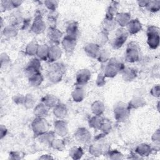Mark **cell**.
Segmentation results:
<instances>
[{
    "label": "cell",
    "mask_w": 160,
    "mask_h": 160,
    "mask_svg": "<svg viewBox=\"0 0 160 160\" xmlns=\"http://www.w3.org/2000/svg\"><path fill=\"white\" fill-rule=\"evenodd\" d=\"M99 62L102 63L107 62L110 59L109 52L105 49H100L96 58Z\"/></svg>",
    "instance_id": "obj_41"
},
{
    "label": "cell",
    "mask_w": 160,
    "mask_h": 160,
    "mask_svg": "<svg viewBox=\"0 0 160 160\" xmlns=\"http://www.w3.org/2000/svg\"><path fill=\"white\" fill-rule=\"evenodd\" d=\"M147 43L152 49H156L159 45L160 32L159 29L155 26H149L146 31Z\"/></svg>",
    "instance_id": "obj_4"
},
{
    "label": "cell",
    "mask_w": 160,
    "mask_h": 160,
    "mask_svg": "<svg viewBox=\"0 0 160 160\" xmlns=\"http://www.w3.org/2000/svg\"><path fill=\"white\" fill-rule=\"evenodd\" d=\"M114 19L117 25H119L120 28H125L131 20V14L128 12H118Z\"/></svg>",
    "instance_id": "obj_17"
},
{
    "label": "cell",
    "mask_w": 160,
    "mask_h": 160,
    "mask_svg": "<svg viewBox=\"0 0 160 160\" xmlns=\"http://www.w3.org/2000/svg\"><path fill=\"white\" fill-rule=\"evenodd\" d=\"M58 1H44V6L50 11H56L58 5Z\"/></svg>",
    "instance_id": "obj_49"
},
{
    "label": "cell",
    "mask_w": 160,
    "mask_h": 160,
    "mask_svg": "<svg viewBox=\"0 0 160 160\" xmlns=\"http://www.w3.org/2000/svg\"><path fill=\"white\" fill-rule=\"evenodd\" d=\"M150 94L151 96L155 98H159L160 96V87L159 84L154 85L150 90Z\"/></svg>",
    "instance_id": "obj_50"
},
{
    "label": "cell",
    "mask_w": 160,
    "mask_h": 160,
    "mask_svg": "<svg viewBox=\"0 0 160 160\" xmlns=\"http://www.w3.org/2000/svg\"><path fill=\"white\" fill-rule=\"evenodd\" d=\"M39 45V44L35 40H32L28 42L25 48L26 54L29 56H36Z\"/></svg>",
    "instance_id": "obj_33"
},
{
    "label": "cell",
    "mask_w": 160,
    "mask_h": 160,
    "mask_svg": "<svg viewBox=\"0 0 160 160\" xmlns=\"http://www.w3.org/2000/svg\"><path fill=\"white\" fill-rule=\"evenodd\" d=\"M152 151V147L147 143H141L135 149V152L141 158L148 156Z\"/></svg>",
    "instance_id": "obj_20"
},
{
    "label": "cell",
    "mask_w": 160,
    "mask_h": 160,
    "mask_svg": "<svg viewBox=\"0 0 160 160\" xmlns=\"http://www.w3.org/2000/svg\"><path fill=\"white\" fill-rule=\"evenodd\" d=\"M25 154L22 151H11L9 154V159H13V160H18V159H22L24 158Z\"/></svg>",
    "instance_id": "obj_47"
},
{
    "label": "cell",
    "mask_w": 160,
    "mask_h": 160,
    "mask_svg": "<svg viewBox=\"0 0 160 160\" xmlns=\"http://www.w3.org/2000/svg\"><path fill=\"white\" fill-rule=\"evenodd\" d=\"M46 29V24L41 14L36 15L34 19L31 24V30L36 34L43 33Z\"/></svg>",
    "instance_id": "obj_9"
},
{
    "label": "cell",
    "mask_w": 160,
    "mask_h": 160,
    "mask_svg": "<svg viewBox=\"0 0 160 160\" xmlns=\"http://www.w3.org/2000/svg\"><path fill=\"white\" fill-rule=\"evenodd\" d=\"M8 132V129L7 128L2 124L1 125L0 128V138L2 139H3L7 134Z\"/></svg>",
    "instance_id": "obj_54"
},
{
    "label": "cell",
    "mask_w": 160,
    "mask_h": 160,
    "mask_svg": "<svg viewBox=\"0 0 160 160\" xmlns=\"http://www.w3.org/2000/svg\"><path fill=\"white\" fill-rule=\"evenodd\" d=\"M141 57V49L139 45L134 41L130 42L126 49L125 60L126 61L133 63L138 61Z\"/></svg>",
    "instance_id": "obj_3"
},
{
    "label": "cell",
    "mask_w": 160,
    "mask_h": 160,
    "mask_svg": "<svg viewBox=\"0 0 160 160\" xmlns=\"http://www.w3.org/2000/svg\"><path fill=\"white\" fill-rule=\"evenodd\" d=\"M91 72L88 69H81L76 74V86H84L91 79Z\"/></svg>",
    "instance_id": "obj_13"
},
{
    "label": "cell",
    "mask_w": 160,
    "mask_h": 160,
    "mask_svg": "<svg viewBox=\"0 0 160 160\" xmlns=\"http://www.w3.org/2000/svg\"><path fill=\"white\" fill-rule=\"evenodd\" d=\"M39 159H51L53 157L50 154H42L39 157Z\"/></svg>",
    "instance_id": "obj_55"
},
{
    "label": "cell",
    "mask_w": 160,
    "mask_h": 160,
    "mask_svg": "<svg viewBox=\"0 0 160 160\" xmlns=\"http://www.w3.org/2000/svg\"><path fill=\"white\" fill-rule=\"evenodd\" d=\"M148 2V1H138V5L140 6V7H145L146 6Z\"/></svg>",
    "instance_id": "obj_56"
},
{
    "label": "cell",
    "mask_w": 160,
    "mask_h": 160,
    "mask_svg": "<svg viewBox=\"0 0 160 160\" xmlns=\"http://www.w3.org/2000/svg\"><path fill=\"white\" fill-rule=\"evenodd\" d=\"M23 106L26 109L34 108L36 106V98L31 94H27L25 95Z\"/></svg>",
    "instance_id": "obj_37"
},
{
    "label": "cell",
    "mask_w": 160,
    "mask_h": 160,
    "mask_svg": "<svg viewBox=\"0 0 160 160\" xmlns=\"http://www.w3.org/2000/svg\"><path fill=\"white\" fill-rule=\"evenodd\" d=\"M122 72V78L125 81H132L138 76V71L134 68H125Z\"/></svg>",
    "instance_id": "obj_26"
},
{
    "label": "cell",
    "mask_w": 160,
    "mask_h": 160,
    "mask_svg": "<svg viewBox=\"0 0 160 160\" xmlns=\"http://www.w3.org/2000/svg\"><path fill=\"white\" fill-rule=\"evenodd\" d=\"M114 118L119 122H123L127 119L129 114L130 109L128 104L123 102H118L114 106Z\"/></svg>",
    "instance_id": "obj_6"
},
{
    "label": "cell",
    "mask_w": 160,
    "mask_h": 160,
    "mask_svg": "<svg viewBox=\"0 0 160 160\" xmlns=\"http://www.w3.org/2000/svg\"><path fill=\"white\" fill-rule=\"evenodd\" d=\"M129 33L126 29L124 28H119L117 29L115 32V36L111 41V46L116 49H119L126 42Z\"/></svg>",
    "instance_id": "obj_5"
},
{
    "label": "cell",
    "mask_w": 160,
    "mask_h": 160,
    "mask_svg": "<svg viewBox=\"0 0 160 160\" xmlns=\"http://www.w3.org/2000/svg\"><path fill=\"white\" fill-rule=\"evenodd\" d=\"M146 105V101L141 97H136L132 98L128 103V108L130 110L134 109H138Z\"/></svg>",
    "instance_id": "obj_34"
},
{
    "label": "cell",
    "mask_w": 160,
    "mask_h": 160,
    "mask_svg": "<svg viewBox=\"0 0 160 160\" xmlns=\"http://www.w3.org/2000/svg\"><path fill=\"white\" fill-rule=\"evenodd\" d=\"M103 121L104 118L101 116L94 115L89 119L88 123L91 128L99 130L103 122Z\"/></svg>",
    "instance_id": "obj_35"
},
{
    "label": "cell",
    "mask_w": 160,
    "mask_h": 160,
    "mask_svg": "<svg viewBox=\"0 0 160 160\" xmlns=\"http://www.w3.org/2000/svg\"><path fill=\"white\" fill-rule=\"evenodd\" d=\"M84 154L82 149L79 146H74L69 151V156L72 159H79Z\"/></svg>",
    "instance_id": "obj_38"
},
{
    "label": "cell",
    "mask_w": 160,
    "mask_h": 160,
    "mask_svg": "<svg viewBox=\"0 0 160 160\" xmlns=\"http://www.w3.org/2000/svg\"><path fill=\"white\" fill-rule=\"evenodd\" d=\"M151 139L155 144V149L159 150V141H160V132L159 129H158L152 135Z\"/></svg>",
    "instance_id": "obj_48"
},
{
    "label": "cell",
    "mask_w": 160,
    "mask_h": 160,
    "mask_svg": "<svg viewBox=\"0 0 160 160\" xmlns=\"http://www.w3.org/2000/svg\"><path fill=\"white\" fill-rule=\"evenodd\" d=\"M104 148L102 144L100 143L92 144L89 147V152L91 156L98 157L104 153Z\"/></svg>",
    "instance_id": "obj_31"
},
{
    "label": "cell",
    "mask_w": 160,
    "mask_h": 160,
    "mask_svg": "<svg viewBox=\"0 0 160 160\" xmlns=\"http://www.w3.org/2000/svg\"><path fill=\"white\" fill-rule=\"evenodd\" d=\"M75 139L81 144H87L91 139V133L84 127L79 128L74 132Z\"/></svg>",
    "instance_id": "obj_11"
},
{
    "label": "cell",
    "mask_w": 160,
    "mask_h": 160,
    "mask_svg": "<svg viewBox=\"0 0 160 160\" xmlns=\"http://www.w3.org/2000/svg\"><path fill=\"white\" fill-rule=\"evenodd\" d=\"M54 116L58 119H63L68 114V109L67 106L60 102L52 108Z\"/></svg>",
    "instance_id": "obj_18"
},
{
    "label": "cell",
    "mask_w": 160,
    "mask_h": 160,
    "mask_svg": "<svg viewBox=\"0 0 160 160\" xmlns=\"http://www.w3.org/2000/svg\"><path fill=\"white\" fill-rule=\"evenodd\" d=\"M41 102L50 109L56 106L59 102V101L56 96L51 94H48L42 98Z\"/></svg>",
    "instance_id": "obj_25"
},
{
    "label": "cell",
    "mask_w": 160,
    "mask_h": 160,
    "mask_svg": "<svg viewBox=\"0 0 160 160\" xmlns=\"http://www.w3.org/2000/svg\"><path fill=\"white\" fill-rule=\"evenodd\" d=\"M146 9L152 12H156L160 9V1H148Z\"/></svg>",
    "instance_id": "obj_42"
},
{
    "label": "cell",
    "mask_w": 160,
    "mask_h": 160,
    "mask_svg": "<svg viewBox=\"0 0 160 160\" xmlns=\"http://www.w3.org/2000/svg\"><path fill=\"white\" fill-rule=\"evenodd\" d=\"M0 61H1V68L2 69L4 68H6L9 66L11 62V58L7 53L2 52L1 54Z\"/></svg>",
    "instance_id": "obj_45"
},
{
    "label": "cell",
    "mask_w": 160,
    "mask_h": 160,
    "mask_svg": "<svg viewBox=\"0 0 160 160\" xmlns=\"http://www.w3.org/2000/svg\"><path fill=\"white\" fill-rule=\"evenodd\" d=\"M142 26L138 19H132L126 26V30L129 34H136L142 30Z\"/></svg>",
    "instance_id": "obj_19"
},
{
    "label": "cell",
    "mask_w": 160,
    "mask_h": 160,
    "mask_svg": "<svg viewBox=\"0 0 160 160\" xmlns=\"http://www.w3.org/2000/svg\"><path fill=\"white\" fill-rule=\"evenodd\" d=\"M49 108L42 102L36 104L33 108V114L36 118H46L49 114Z\"/></svg>",
    "instance_id": "obj_21"
},
{
    "label": "cell",
    "mask_w": 160,
    "mask_h": 160,
    "mask_svg": "<svg viewBox=\"0 0 160 160\" xmlns=\"http://www.w3.org/2000/svg\"><path fill=\"white\" fill-rule=\"evenodd\" d=\"M65 66L61 62H52L48 72V79L52 83H58L61 81L65 72Z\"/></svg>",
    "instance_id": "obj_2"
},
{
    "label": "cell",
    "mask_w": 160,
    "mask_h": 160,
    "mask_svg": "<svg viewBox=\"0 0 160 160\" xmlns=\"http://www.w3.org/2000/svg\"><path fill=\"white\" fill-rule=\"evenodd\" d=\"M43 80V76L40 72L35 73L28 77V81L29 85L34 88L39 86L42 84Z\"/></svg>",
    "instance_id": "obj_30"
},
{
    "label": "cell",
    "mask_w": 160,
    "mask_h": 160,
    "mask_svg": "<svg viewBox=\"0 0 160 160\" xmlns=\"http://www.w3.org/2000/svg\"><path fill=\"white\" fill-rule=\"evenodd\" d=\"M112 129V124L111 121H109L108 119H104L103 122L101 125V127L99 130H101L103 134L106 135L111 132Z\"/></svg>",
    "instance_id": "obj_43"
},
{
    "label": "cell",
    "mask_w": 160,
    "mask_h": 160,
    "mask_svg": "<svg viewBox=\"0 0 160 160\" xmlns=\"http://www.w3.org/2000/svg\"><path fill=\"white\" fill-rule=\"evenodd\" d=\"M2 34L6 38H12L17 36L18 34V28L17 26L12 24L4 26L2 30Z\"/></svg>",
    "instance_id": "obj_24"
},
{
    "label": "cell",
    "mask_w": 160,
    "mask_h": 160,
    "mask_svg": "<svg viewBox=\"0 0 160 160\" xmlns=\"http://www.w3.org/2000/svg\"><path fill=\"white\" fill-rule=\"evenodd\" d=\"M107 156L108 157L109 159H122L124 158V156L123 154L119 151L116 150V149H114V150H111L107 152Z\"/></svg>",
    "instance_id": "obj_44"
},
{
    "label": "cell",
    "mask_w": 160,
    "mask_h": 160,
    "mask_svg": "<svg viewBox=\"0 0 160 160\" xmlns=\"http://www.w3.org/2000/svg\"><path fill=\"white\" fill-rule=\"evenodd\" d=\"M119 3L116 1H112L108 6L105 17L109 18H114L116 15L118 14Z\"/></svg>",
    "instance_id": "obj_36"
},
{
    "label": "cell",
    "mask_w": 160,
    "mask_h": 160,
    "mask_svg": "<svg viewBox=\"0 0 160 160\" xmlns=\"http://www.w3.org/2000/svg\"><path fill=\"white\" fill-rule=\"evenodd\" d=\"M41 68V60L38 58H34L28 62L26 66L25 67L24 71L26 74L29 77L35 73L40 72Z\"/></svg>",
    "instance_id": "obj_10"
},
{
    "label": "cell",
    "mask_w": 160,
    "mask_h": 160,
    "mask_svg": "<svg viewBox=\"0 0 160 160\" xmlns=\"http://www.w3.org/2000/svg\"><path fill=\"white\" fill-rule=\"evenodd\" d=\"M36 138L41 142L49 145L52 140L56 138V133L54 131H48L41 134L37 136Z\"/></svg>",
    "instance_id": "obj_27"
},
{
    "label": "cell",
    "mask_w": 160,
    "mask_h": 160,
    "mask_svg": "<svg viewBox=\"0 0 160 160\" xmlns=\"http://www.w3.org/2000/svg\"><path fill=\"white\" fill-rule=\"evenodd\" d=\"M77 43V39L66 35L63 37L61 44L62 49L67 53H71L75 49Z\"/></svg>",
    "instance_id": "obj_14"
},
{
    "label": "cell",
    "mask_w": 160,
    "mask_h": 160,
    "mask_svg": "<svg viewBox=\"0 0 160 160\" xmlns=\"http://www.w3.org/2000/svg\"><path fill=\"white\" fill-rule=\"evenodd\" d=\"M101 48L96 42H89L84 46V51L86 55L91 58H96Z\"/></svg>",
    "instance_id": "obj_16"
},
{
    "label": "cell",
    "mask_w": 160,
    "mask_h": 160,
    "mask_svg": "<svg viewBox=\"0 0 160 160\" xmlns=\"http://www.w3.org/2000/svg\"><path fill=\"white\" fill-rule=\"evenodd\" d=\"M125 68L124 64L119 59L110 58L104 67L103 74L106 78H114Z\"/></svg>",
    "instance_id": "obj_1"
},
{
    "label": "cell",
    "mask_w": 160,
    "mask_h": 160,
    "mask_svg": "<svg viewBox=\"0 0 160 160\" xmlns=\"http://www.w3.org/2000/svg\"><path fill=\"white\" fill-rule=\"evenodd\" d=\"M66 32L67 36L77 39L79 34V25L76 21L69 22L66 28Z\"/></svg>",
    "instance_id": "obj_23"
},
{
    "label": "cell",
    "mask_w": 160,
    "mask_h": 160,
    "mask_svg": "<svg viewBox=\"0 0 160 160\" xmlns=\"http://www.w3.org/2000/svg\"><path fill=\"white\" fill-rule=\"evenodd\" d=\"M85 95L86 92L82 86H76L71 94L72 99L77 102H81L84 99Z\"/></svg>",
    "instance_id": "obj_22"
},
{
    "label": "cell",
    "mask_w": 160,
    "mask_h": 160,
    "mask_svg": "<svg viewBox=\"0 0 160 160\" xmlns=\"http://www.w3.org/2000/svg\"><path fill=\"white\" fill-rule=\"evenodd\" d=\"M24 98L25 95L22 94H16L13 97V101L17 104H21L23 105L24 101Z\"/></svg>",
    "instance_id": "obj_52"
},
{
    "label": "cell",
    "mask_w": 160,
    "mask_h": 160,
    "mask_svg": "<svg viewBox=\"0 0 160 160\" xmlns=\"http://www.w3.org/2000/svg\"><path fill=\"white\" fill-rule=\"evenodd\" d=\"M117 24L115 21L114 18H109L105 17L102 22V30L109 32L115 29Z\"/></svg>",
    "instance_id": "obj_29"
},
{
    "label": "cell",
    "mask_w": 160,
    "mask_h": 160,
    "mask_svg": "<svg viewBox=\"0 0 160 160\" xmlns=\"http://www.w3.org/2000/svg\"><path fill=\"white\" fill-rule=\"evenodd\" d=\"M49 145L54 149L57 151H62L64 149L66 144L65 142L62 139L55 138Z\"/></svg>",
    "instance_id": "obj_40"
},
{
    "label": "cell",
    "mask_w": 160,
    "mask_h": 160,
    "mask_svg": "<svg viewBox=\"0 0 160 160\" xmlns=\"http://www.w3.org/2000/svg\"><path fill=\"white\" fill-rule=\"evenodd\" d=\"M49 46L46 44H41L39 45L36 56L41 61H48Z\"/></svg>",
    "instance_id": "obj_32"
},
{
    "label": "cell",
    "mask_w": 160,
    "mask_h": 160,
    "mask_svg": "<svg viewBox=\"0 0 160 160\" xmlns=\"http://www.w3.org/2000/svg\"><path fill=\"white\" fill-rule=\"evenodd\" d=\"M91 110L94 115L101 116L105 111V106L102 101L97 100L92 103Z\"/></svg>",
    "instance_id": "obj_28"
},
{
    "label": "cell",
    "mask_w": 160,
    "mask_h": 160,
    "mask_svg": "<svg viewBox=\"0 0 160 160\" xmlns=\"http://www.w3.org/2000/svg\"><path fill=\"white\" fill-rule=\"evenodd\" d=\"M97 43L99 46H103L106 44L109 41V32L102 30L97 36Z\"/></svg>",
    "instance_id": "obj_39"
},
{
    "label": "cell",
    "mask_w": 160,
    "mask_h": 160,
    "mask_svg": "<svg viewBox=\"0 0 160 160\" xmlns=\"http://www.w3.org/2000/svg\"><path fill=\"white\" fill-rule=\"evenodd\" d=\"M106 77L103 74H99L97 76L96 80V84L98 86H102L105 84L106 81H105Z\"/></svg>",
    "instance_id": "obj_51"
},
{
    "label": "cell",
    "mask_w": 160,
    "mask_h": 160,
    "mask_svg": "<svg viewBox=\"0 0 160 160\" xmlns=\"http://www.w3.org/2000/svg\"><path fill=\"white\" fill-rule=\"evenodd\" d=\"M62 56V49L59 44H51L49 46L48 61L49 62H55L58 61Z\"/></svg>",
    "instance_id": "obj_12"
},
{
    "label": "cell",
    "mask_w": 160,
    "mask_h": 160,
    "mask_svg": "<svg viewBox=\"0 0 160 160\" xmlns=\"http://www.w3.org/2000/svg\"><path fill=\"white\" fill-rule=\"evenodd\" d=\"M46 34L51 44H59L63 38V33L55 26H49L47 29Z\"/></svg>",
    "instance_id": "obj_8"
},
{
    "label": "cell",
    "mask_w": 160,
    "mask_h": 160,
    "mask_svg": "<svg viewBox=\"0 0 160 160\" xmlns=\"http://www.w3.org/2000/svg\"><path fill=\"white\" fill-rule=\"evenodd\" d=\"M57 18H58V14L56 12V11H50L48 17V20L51 23H55V22L57 20Z\"/></svg>",
    "instance_id": "obj_53"
},
{
    "label": "cell",
    "mask_w": 160,
    "mask_h": 160,
    "mask_svg": "<svg viewBox=\"0 0 160 160\" xmlns=\"http://www.w3.org/2000/svg\"><path fill=\"white\" fill-rule=\"evenodd\" d=\"M12 1H1V11H9L12 9H14Z\"/></svg>",
    "instance_id": "obj_46"
},
{
    "label": "cell",
    "mask_w": 160,
    "mask_h": 160,
    "mask_svg": "<svg viewBox=\"0 0 160 160\" xmlns=\"http://www.w3.org/2000/svg\"><path fill=\"white\" fill-rule=\"evenodd\" d=\"M54 131L56 135L64 137L68 133V123L63 119H58L54 122Z\"/></svg>",
    "instance_id": "obj_15"
},
{
    "label": "cell",
    "mask_w": 160,
    "mask_h": 160,
    "mask_svg": "<svg viewBox=\"0 0 160 160\" xmlns=\"http://www.w3.org/2000/svg\"><path fill=\"white\" fill-rule=\"evenodd\" d=\"M31 128L36 136L49 131V124L44 118H36L31 123Z\"/></svg>",
    "instance_id": "obj_7"
}]
</instances>
